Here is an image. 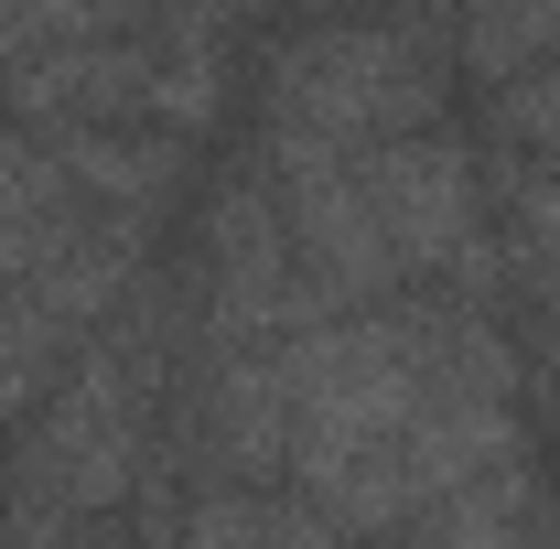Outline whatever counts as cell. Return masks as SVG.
Here are the masks:
<instances>
[{
    "instance_id": "2",
    "label": "cell",
    "mask_w": 560,
    "mask_h": 549,
    "mask_svg": "<svg viewBox=\"0 0 560 549\" xmlns=\"http://www.w3.org/2000/svg\"><path fill=\"white\" fill-rule=\"evenodd\" d=\"M464 55L486 86L528 75L539 55H560V0H464Z\"/></svg>"
},
{
    "instance_id": "1",
    "label": "cell",
    "mask_w": 560,
    "mask_h": 549,
    "mask_svg": "<svg viewBox=\"0 0 560 549\" xmlns=\"http://www.w3.org/2000/svg\"><path fill=\"white\" fill-rule=\"evenodd\" d=\"M431 119V75L388 22H335L313 33L291 66L270 75V162L280 173H313V162H346L377 140H410Z\"/></svg>"
},
{
    "instance_id": "3",
    "label": "cell",
    "mask_w": 560,
    "mask_h": 549,
    "mask_svg": "<svg viewBox=\"0 0 560 549\" xmlns=\"http://www.w3.org/2000/svg\"><path fill=\"white\" fill-rule=\"evenodd\" d=\"M495 119H506V140H517V151L560 162V66H539V75H506V86H495Z\"/></svg>"
}]
</instances>
